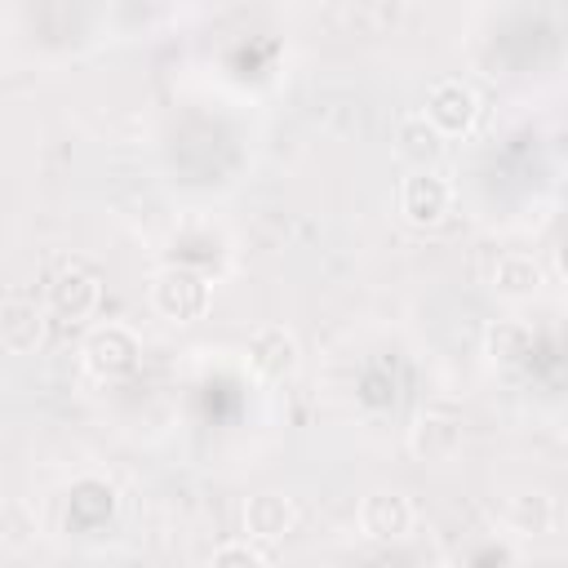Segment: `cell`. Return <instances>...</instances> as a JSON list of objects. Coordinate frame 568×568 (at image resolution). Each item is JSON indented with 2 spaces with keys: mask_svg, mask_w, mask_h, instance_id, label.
<instances>
[{
  "mask_svg": "<svg viewBox=\"0 0 568 568\" xmlns=\"http://www.w3.org/2000/svg\"><path fill=\"white\" fill-rule=\"evenodd\" d=\"M550 519H555V506H550V497L541 488H524V493H515L506 501V524L515 532H532L537 537V532L550 528Z\"/></svg>",
  "mask_w": 568,
  "mask_h": 568,
  "instance_id": "obj_15",
  "label": "cell"
},
{
  "mask_svg": "<svg viewBox=\"0 0 568 568\" xmlns=\"http://www.w3.org/2000/svg\"><path fill=\"white\" fill-rule=\"evenodd\" d=\"M355 519H359V532H364L368 541H399V537L413 532L417 510H413V501H408L399 488H373V493L359 501Z\"/></svg>",
  "mask_w": 568,
  "mask_h": 568,
  "instance_id": "obj_7",
  "label": "cell"
},
{
  "mask_svg": "<svg viewBox=\"0 0 568 568\" xmlns=\"http://www.w3.org/2000/svg\"><path fill=\"white\" fill-rule=\"evenodd\" d=\"M204 568H266V555L244 541V537H231L222 546H213V555L204 559Z\"/></svg>",
  "mask_w": 568,
  "mask_h": 568,
  "instance_id": "obj_16",
  "label": "cell"
},
{
  "mask_svg": "<svg viewBox=\"0 0 568 568\" xmlns=\"http://www.w3.org/2000/svg\"><path fill=\"white\" fill-rule=\"evenodd\" d=\"M244 359H248V373L266 386H280L297 373L302 364V346H297V333L284 328V324H262L248 333L244 342Z\"/></svg>",
  "mask_w": 568,
  "mask_h": 568,
  "instance_id": "obj_5",
  "label": "cell"
},
{
  "mask_svg": "<svg viewBox=\"0 0 568 568\" xmlns=\"http://www.w3.org/2000/svg\"><path fill=\"white\" fill-rule=\"evenodd\" d=\"M453 213V186L439 169H408V178L399 182V217L417 231H435L444 226Z\"/></svg>",
  "mask_w": 568,
  "mask_h": 568,
  "instance_id": "obj_4",
  "label": "cell"
},
{
  "mask_svg": "<svg viewBox=\"0 0 568 568\" xmlns=\"http://www.w3.org/2000/svg\"><path fill=\"white\" fill-rule=\"evenodd\" d=\"M484 355L497 368H519L532 355V328L524 320H493L484 328Z\"/></svg>",
  "mask_w": 568,
  "mask_h": 568,
  "instance_id": "obj_14",
  "label": "cell"
},
{
  "mask_svg": "<svg viewBox=\"0 0 568 568\" xmlns=\"http://www.w3.org/2000/svg\"><path fill=\"white\" fill-rule=\"evenodd\" d=\"M395 155L408 160L413 169H435L439 155H444V138L422 120V111H408L395 124Z\"/></svg>",
  "mask_w": 568,
  "mask_h": 568,
  "instance_id": "obj_13",
  "label": "cell"
},
{
  "mask_svg": "<svg viewBox=\"0 0 568 568\" xmlns=\"http://www.w3.org/2000/svg\"><path fill=\"white\" fill-rule=\"evenodd\" d=\"M80 359H84V368H89L93 377H102V382L129 377V373H138V364H142V337H138L129 324H120V320L93 324V328L84 333V342H80Z\"/></svg>",
  "mask_w": 568,
  "mask_h": 568,
  "instance_id": "obj_2",
  "label": "cell"
},
{
  "mask_svg": "<svg viewBox=\"0 0 568 568\" xmlns=\"http://www.w3.org/2000/svg\"><path fill=\"white\" fill-rule=\"evenodd\" d=\"M44 342V311L31 297L0 302V346L13 355H31Z\"/></svg>",
  "mask_w": 568,
  "mask_h": 568,
  "instance_id": "obj_12",
  "label": "cell"
},
{
  "mask_svg": "<svg viewBox=\"0 0 568 568\" xmlns=\"http://www.w3.org/2000/svg\"><path fill=\"white\" fill-rule=\"evenodd\" d=\"M297 524V501L280 488H266V493H253L244 501V532L248 541H280L288 537Z\"/></svg>",
  "mask_w": 568,
  "mask_h": 568,
  "instance_id": "obj_9",
  "label": "cell"
},
{
  "mask_svg": "<svg viewBox=\"0 0 568 568\" xmlns=\"http://www.w3.org/2000/svg\"><path fill=\"white\" fill-rule=\"evenodd\" d=\"M488 284H493V293L506 297V302H528V297H537V293L546 288V266H541L532 253L510 248V253H501V257L493 262Z\"/></svg>",
  "mask_w": 568,
  "mask_h": 568,
  "instance_id": "obj_10",
  "label": "cell"
},
{
  "mask_svg": "<svg viewBox=\"0 0 568 568\" xmlns=\"http://www.w3.org/2000/svg\"><path fill=\"white\" fill-rule=\"evenodd\" d=\"M151 306L164 315V320H173V324H195V320H204L209 315V306H213V284H209V275L204 271H195V266H186V262H169V266H160L155 275H151Z\"/></svg>",
  "mask_w": 568,
  "mask_h": 568,
  "instance_id": "obj_1",
  "label": "cell"
},
{
  "mask_svg": "<svg viewBox=\"0 0 568 568\" xmlns=\"http://www.w3.org/2000/svg\"><path fill=\"white\" fill-rule=\"evenodd\" d=\"M120 506V493L111 479L102 475H80L71 488H67V528L75 532H98Z\"/></svg>",
  "mask_w": 568,
  "mask_h": 568,
  "instance_id": "obj_8",
  "label": "cell"
},
{
  "mask_svg": "<svg viewBox=\"0 0 568 568\" xmlns=\"http://www.w3.org/2000/svg\"><path fill=\"white\" fill-rule=\"evenodd\" d=\"M462 444V413L453 404H426L413 426V453L417 457H448Z\"/></svg>",
  "mask_w": 568,
  "mask_h": 568,
  "instance_id": "obj_11",
  "label": "cell"
},
{
  "mask_svg": "<svg viewBox=\"0 0 568 568\" xmlns=\"http://www.w3.org/2000/svg\"><path fill=\"white\" fill-rule=\"evenodd\" d=\"M44 297H49V311H53L58 320L80 324V320H89V315L98 311V302H102V280H98L89 266L67 262V266L53 271Z\"/></svg>",
  "mask_w": 568,
  "mask_h": 568,
  "instance_id": "obj_6",
  "label": "cell"
},
{
  "mask_svg": "<svg viewBox=\"0 0 568 568\" xmlns=\"http://www.w3.org/2000/svg\"><path fill=\"white\" fill-rule=\"evenodd\" d=\"M422 120H426L444 142L466 138V133L475 129V120H479V93H475V84L462 80V75H439V80L426 89Z\"/></svg>",
  "mask_w": 568,
  "mask_h": 568,
  "instance_id": "obj_3",
  "label": "cell"
}]
</instances>
